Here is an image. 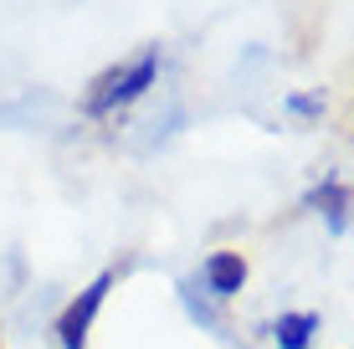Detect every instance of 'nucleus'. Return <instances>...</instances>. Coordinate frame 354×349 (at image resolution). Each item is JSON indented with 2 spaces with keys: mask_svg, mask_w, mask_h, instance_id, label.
I'll list each match as a JSON object with an SVG mask.
<instances>
[{
  "mask_svg": "<svg viewBox=\"0 0 354 349\" xmlns=\"http://www.w3.org/2000/svg\"><path fill=\"white\" fill-rule=\"evenodd\" d=\"M154 72H160V52L154 46H144L133 62L124 67H108L103 77L93 82V93H88V113H113V108H124L133 98H144V88H154Z\"/></svg>",
  "mask_w": 354,
  "mask_h": 349,
  "instance_id": "f257e3e1",
  "label": "nucleus"
},
{
  "mask_svg": "<svg viewBox=\"0 0 354 349\" xmlns=\"http://www.w3.org/2000/svg\"><path fill=\"white\" fill-rule=\"evenodd\" d=\"M108 287H113V272H97V278L62 308V319H57V339H62V349H82V344H88V329H93L97 308H103Z\"/></svg>",
  "mask_w": 354,
  "mask_h": 349,
  "instance_id": "f03ea898",
  "label": "nucleus"
},
{
  "mask_svg": "<svg viewBox=\"0 0 354 349\" xmlns=\"http://www.w3.org/2000/svg\"><path fill=\"white\" fill-rule=\"evenodd\" d=\"M201 283H205V293L211 298H236L241 293V283H247V257L241 252H211V257L201 262Z\"/></svg>",
  "mask_w": 354,
  "mask_h": 349,
  "instance_id": "7ed1b4c3",
  "label": "nucleus"
},
{
  "mask_svg": "<svg viewBox=\"0 0 354 349\" xmlns=\"http://www.w3.org/2000/svg\"><path fill=\"white\" fill-rule=\"evenodd\" d=\"M308 206L328 221V232H344L349 211H354V190L344 185V180H324V185L308 190Z\"/></svg>",
  "mask_w": 354,
  "mask_h": 349,
  "instance_id": "20e7f679",
  "label": "nucleus"
},
{
  "mask_svg": "<svg viewBox=\"0 0 354 349\" xmlns=\"http://www.w3.org/2000/svg\"><path fill=\"white\" fill-rule=\"evenodd\" d=\"M313 334H319V314H313V308L283 314V319L272 323V339H277V349H308Z\"/></svg>",
  "mask_w": 354,
  "mask_h": 349,
  "instance_id": "39448f33",
  "label": "nucleus"
},
{
  "mask_svg": "<svg viewBox=\"0 0 354 349\" xmlns=\"http://www.w3.org/2000/svg\"><path fill=\"white\" fill-rule=\"evenodd\" d=\"M180 298H185V308H190L195 323H205V329H221V314H216L205 298H195V283H180Z\"/></svg>",
  "mask_w": 354,
  "mask_h": 349,
  "instance_id": "423d86ee",
  "label": "nucleus"
},
{
  "mask_svg": "<svg viewBox=\"0 0 354 349\" xmlns=\"http://www.w3.org/2000/svg\"><path fill=\"white\" fill-rule=\"evenodd\" d=\"M288 113H298V118H319V113H324V93H308V98H288Z\"/></svg>",
  "mask_w": 354,
  "mask_h": 349,
  "instance_id": "0eeeda50",
  "label": "nucleus"
}]
</instances>
